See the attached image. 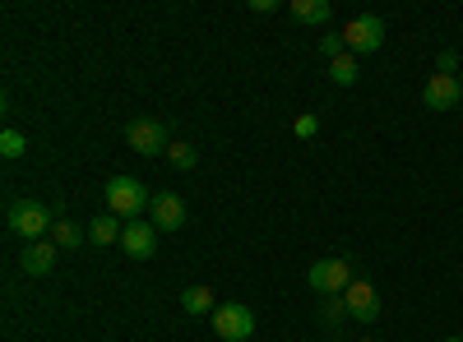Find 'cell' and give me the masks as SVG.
<instances>
[{
	"instance_id": "cell-1",
	"label": "cell",
	"mask_w": 463,
	"mask_h": 342,
	"mask_svg": "<svg viewBox=\"0 0 463 342\" xmlns=\"http://www.w3.org/2000/svg\"><path fill=\"white\" fill-rule=\"evenodd\" d=\"M102 199H107V213H116L121 222H135V217L153 204V195L144 189V180H135V176H111V180L102 185Z\"/></svg>"
},
{
	"instance_id": "cell-2",
	"label": "cell",
	"mask_w": 463,
	"mask_h": 342,
	"mask_svg": "<svg viewBox=\"0 0 463 342\" xmlns=\"http://www.w3.org/2000/svg\"><path fill=\"white\" fill-rule=\"evenodd\" d=\"M5 222H10V232H14L24 245L47 241V236H52V226H56V217L47 213V204H37V199H14L10 213H5Z\"/></svg>"
},
{
	"instance_id": "cell-3",
	"label": "cell",
	"mask_w": 463,
	"mask_h": 342,
	"mask_svg": "<svg viewBox=\"0 0 463 342\" xmlns=\"http://www.w3.org/2000/svg\"><path fill=\"white\" fill-rule=\"evenodd\" d=\"M306 282H311V291H320V296H343L347 287L357 282V278H353V259H347V254H338V259H316L311 273H306Z\"/></svg>"
},
{
	"instance_id": "cell-4",
	"label": "cell",
	"mask_w": 463,
	"mask_h": 342,
	"mask_svg": "<svg viewBox=\"0 0 463 342\" xmlns=\"http://www.w3.org/2000/svg\"><path fill=\"white\" fill-rule=\"evenodd\" d=\"M213 333L222 342H246L255 333V310L246 306V300H222V306L213 310Z\"/></svg>"
},
{
	"instance_id": "cell-5",
	"label": "cell",
	"mask_w": 463,
	"mask_h": 342,
	"mask_svg": "<svg viewBox=\"0 0 463 342\" xmlns=\"http://www.w3.org/2000/svg\"><path fill=\"white\" fill-rule=\"evenodd\" d=\"M126 143L135 148L139 158H158V153H167V148H172V134H167V125H163V121L139 116V121H130V125H126Z\"/></svg>"
},
{
	"instance_id": "cell-6",
	"label": "cell",
	"mask_w": 463,
	"mask_h": 342,
	"mask_svg": "<svg viewBox=\"0 0 463 342\" xmlns=\"http://www.w3.org/2000/svg\"><path fill=\"white\" fill-rule=\"evenodd\" d=\"M343 37H347V51L353 56H371V51L384 47V19L380 14H357L343 28Z\"/></svg>"
},
{
	"instance_id": "cell-7",
	"label": "cell",
	"mask_w": 463,
	"mask_h": 342,
	"mask_svg": "<svg viewBox=\"0 0 463 342\" xmlns=\"http://www.w3.org/2000/svg\"><path fill=\"white\" fill-rule=\"evenodd\" d=\"M148 222L158 226V232H181L185 226V199L176 195V189H158L148 204Z\"/></svg>"
},
{
	"instance_id": "cell-8",
	"label": "cell",
	"mask_w": 463,
	"mask_h": 342,
	"mask_svg": "<svg viewBox=\"0 0 463 342\" xmlns=\"http://www.w3.org/2000/svg\"><path fill=\"white\" fill-rule=\"evenodd\" d=\"M343 300H347V315H353L357 324H375V319H380V291H375L366 278H357L353 287H347Z\"/></svg>"
},
{
	"instance_id": "cell-9",
	"label": "cell",
	"mask_w": 463,
	"mask_h": 342,
	"mask_svg": "<svg viewBox=\"0 0 463 342\" xmlns=\"http://www.w3.org/2000/svg\"><path fill=\"white\" fill-rule=\"evenodd\" d=\"M121 250L130 259H153V250H158V226L153 222H126V232H121Z\"/></svg>"
},
{
	"instance_id": "cell-10",
	"label": "cell",
	"mask_w": 463,
	"mask_h": 342,
	"mask_svg": "<svg viewBox=\"0 0 463 342\" xmlns=\"http://www.w3.org/2000/svg\"><path fill=\"white\" fill-rule=\"evenodd\" d=\"M463 97V84L449 79V74H431L427 88H421V102H427V111H454Z\"/></svg>"
},
{
	"instance_id": "cell-11",
	"label": "cell",
	"mask_w": 463,
	"mask_h": 342,
	"mask_svg": "<svg viewBox=\"0 0 463 342\" xmlns=\"http://www.w3.org/2000/svg\"><path fill=\"white\" fill-rule=\"evenodd\" d=\"M56 254H61V250H56L52 241H33V245H24V259H19V263H24L28 278H47V273L56 269Z\"/></svg>"
},
{
	"instance_id": "cell-12",
	"label": "cell",
	"mask_w": 463,
	"mask_h": 342,
	"mask_svg": "<svg viewBox=\"0 0 463 342\" xmlns=\"http://www.w3.org/2000/svg\"><path fill=\"white\" fill-rule=\"evenodd\" d=\"M288 14L297 23H311V28H325L334 19V5L329 0H288Z\"/></svg>"
},
{
	"instance_id": "cell-13",
	"label": "cell",
	"mask_w": 463,
	"mask_h": 342,
	"mask_svg": "<svg viewBox=\"0 0 463 342\" xmlns=\"http://www.w3.org/2000/svg\"><path fill=\"white\" fill-rule=\"evenodd\" d=\"M121 232H126V222L116 217V213H98V217L89 222V241H93V245H111V241H121Z\"/></svg>"
},
{
	"instance_id": "cell-14",
	"label": "cell",
	"mask_w": 463,
	"mask_h": 342,
	"mask_svg": "<svg viewBox=\"0 0 463 342\" xmlns=\"http://www.w3.org/2000/svg\"><path fill=\"white\" fill-rule=\"evenodd\" d=\"M56 250H74V245H84L89 241V226H80V222H70V217H56V226H52V236H47Z\"/></svg>"
},
{
	"instance_id": "cell-15",
	"label": "cell",
	"mask_w": 463,
	"mask_h": 342,
	"mask_svg": "<svg viewBox=\"0 0 463 342\" xmlns=\"http://www.w3.org/2000/svg\"><path fill=\"white\" fill-rule=\"evenodd\" d=\"M181 310H185V315H213V310H218V306H213V287H204V282L185 287V291H181Z\"/></svg>"
},
{
	"instance_id": "cell-16",
	"label": "cell",
	"mask_w": 463,
	"mask_h": 342,
	"mask_svg": "<svg viewBox=\"0 0 463 342\" xmlns=\"http://www.w3.org/2000/svg\"><path fill=\"white\" fill-rule=\"evenodd\" d=\"M357 74H362V65H357L353 51L338 56V60H329V79H334L338 88H353V84H357Z\"/></svg>"
},
{
	"instance_id": "cell-17",
	"label": "cell",
	"mask_w": 463,
	"mask_h": 342,
	"mask_svg": "<svg viewBox=\"0 0 463 342\" xmlns=\"http://www.w3.org/2000/svg\"><path fill=\"white\" fill-rule=\"evenodd\" d=\"M167 162H172L176 171H195V167H200V148H190V143H172V148H167Z\"/></svg>"
},
{
	"instance_id": "cell-18",
	"label": "cell",
	"mask_w": 463,
	"mask_h": 342,
	"mask_svg": "<svg viewBox=\"0 0 463 342\" xmlns=\"http://www.w3.org/2000/svg\"><path fill=\"white\" fill-rule=\"evenodd\" d=\"M320 319H325L329 328H338L343 319H353V315H347V300H343V296H325V300H320Z\"/></svg>"
},
{
	"instance_id": "cell-19",
	"label": "cell",
	"mask_w": 463,
	"mask_h": 342,
	"mask_svg": "<svg viewBox=\"0 0 463 342\" xmlns=\"http://www.w3.org/2000/svg\"><path fill=\"white\" fill-rule=\"evenodd\" d=\"M320 56H325V60L347 56V37H343V32H325V37H320Z\"/></svg>"
},
{
	"instance_id": "cell-20",
	"label": "cell",
	"mask_w": 463,
	"mask_h": 342,
	"mask_svg": "<svg viewBox=\"0 0 463 342\" xmlns=\"http://www.w3.org/2000/svg\"><path fill=\"white\" fill-rule=\"evenodd\" d=\"M24 148H28V139H24L19 130H5V134H0V153H5V158H24Z\"/></svg>"
},
{
	"instance_id": "cell-21",
	"label": "cell",
	"mask_w": 463,
	"mask_h": 342,
	"mask_svg": "<svg viewBox=\"0 0 463 342\" xmlns=\"http://www.w3.org/2000/svg\"><path fill=\"white\" fill-rule=\"evenodd\" d=\"M458 69H463V60H458L454 51H440V56H436V74H449V79H458Z\"/></svg>"
},
{
	"instance_id": "cell-22",
	"label": "cell",
	"mask_w": 463,
	"mask_h": 342,
	"mask_svg": "<svg viewBox=\"0 0 463 342\" xmlns=\"http://www.w3.org/2000/svg\"><path fill=\"white\" fill-rule=\"evenodd\" d=\"M316 130H320V116H297V125H292L297 139H316Z\"/></svg>"
},
{
	"instance_id": "cell-23",
	"label": "cell",
	"mask_w": 463,
	"mask_h": 342,
	"mask_svg": "<svg viewBox=\"0 0 463 342\" xmlns=\"http://www.w3.org/2000/svg\"><path fill=\"white\" fill-rule=\"evenodd\" d=\"M250 10H255V14H274L279 0H250Z\"/></svg>"
},
{
	"instance_id": "cell-24",
	"label": "cell",
	"mask_w": 463,
	"mask_h": 342,
	"mask_svg": "<svg viewBox=\"0 0 463 342\" xmlns=\"http://www.w3.org/2000/svg\"><path fill=\"white\" fill-rule=\"evenodd\" d=\"M440 342H463V337H458V333H449V337H440Z\"/></svg>"
},
{
	"instance_id": "cell-25",
	"label": "cell",
	"mask_w": 463,
	"mask_h": 342,
	"mask_svg": "<svg viewBox=\"0 0 463 342\" xmlns=\"http://www.w3.org/2000/svg\"><path fill=\"white\" fill-rule=\"evenodd\" d=\"M458 84H463V69H458Z\"/></svg>"
},
{
	"instance_id": "cell-26",
	"label": "cell",
	"mask_w": 463,
	"mask_h": 342,
	"mask_svg": "<svg viewBox=\"0 0 463 342\" xmlns=\"http://www.w3.org/2000/svg\"><path fill=\"white\" fill-rule=\"evenodd\" d=\"M357 342H371V337H357Z\"/></svg>"
},
{
	"instance_id": "cell-27",
	"label": "cell",
	"mask_w": 463,
	"mask_h": 342,
	"mask_svg": "<svg viewBox=\"0 0 463 342\" xmlns=\"http://www.w3.org/2000/svg\"><path fill=\"white\" fill-rule=\"evenodd\" d=\"M329 342H334V337H329Z\"/></svg>"
}]
</instances>
